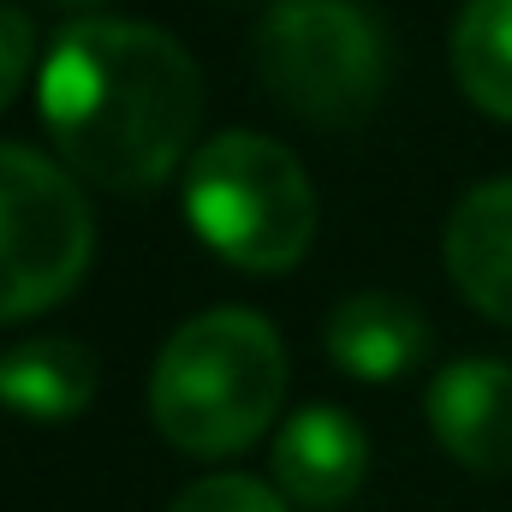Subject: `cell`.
<instances>
[{"instance_id": "cell-7", "label": "cell", "mask_w": 512, "mask_h": 512, "mask_svg": "<svg viewBox=\"0 0 512 512\" xmlns=\"http://www.w3.org/2000/svg\"><path fill=\"white\" fill-rule=\"evenodd\" d=\"M364 471H370V441L334 405H304L274 435V483L298 507H340V501H352Z\"/></svg>"}, {"instance_id": "cell-11", "label": "cell", "mask_w": 512, "mask_h": 512, "mask_svg": "<svg viewBox=\"0 0 512 512\" xmlns=\"http://www.w3.org/2000/svg\"><path fill=\"white\" fill-rule=\"evenodd\" d=\"M453 78L489 120H512V0H465L453 24Z\"/></svg>"}, {"instance_id": "cell-4", "label": "cell", "mask_w": 512, "mask_h": 512, "mask_svg": "<svg viewBox=\"0 0 512 512\" xmlns=\"http://www.w3.org/2000/svg\"><path fill=\"white\" fill-rule=\"evenodd\" d=\"M256 72L292 120L346 131L382 102L387 42L358 0H274L256 24Z\"/></svg>"}, {"instance_id": "cell-14", "label": "cell", "mask_w": 512, "mask_h": 512, "mask_svg": "<svg viewBox=\"0 0 512 512\" xmlns=\"http://www.w3.org/2000/svg\"><path fill=\"white\" fill-rule=\"evenodd\" d=\"M72 6H84V0H72Z\"/></svg>"}, {"instance_id": "cell-2", "label": "cell", "mask_w": 512, "mask_h": 512, "mask_svg": "<svg viewBox=\"0 0 512 512\" xmlns=\"http://www.w3.org/2000/svg\"><path fill=\"white\" fill-rule=\"evenodd\" d=\"M286 399L280 334L256 310H203L161 346L149 370V417L191 459L245 453Z\"/></svg>"}, {"instance_id": "cell-6", "label": "cell", "mask_w": 512, "mask_h": 512, "mask_svg": "<svg viewBox=\"0 0 512 512\" xmlns=\"http://www.w3.org/2000/svg\"><path fill=\"white\" fill-rule=\"evenodd\" d=\"M435 441L477 477H512V364L459 358L429 382Z\"/></svg>"}, {"instance_id": "cell-8", "label": "cell", "mask_w": 512, "mask_h": 512, "mask_svg": "<svg viewBox=\"0 0 512 512\" xmlns=\"http://www.w3.org/2000/svg\"><path fill=\"white\" fill-rule=\"evenodd\" d=\"M441 256L453 286L471 298V310L512 328V179L471 185L459 197L441 233Z\"/></svg>"}, {"instance_id": "cell-10", "label": "cell", "mask_w": 512, "mask_h": 512, "mask_svg": "<svg viewBox=\"0 0 512 512\" xmlns=\"http://www.w3.org/2000/svg\"><path fill=\"white\" fill-rule=\"evenodd\" d=\"M96 382H102L96 352L66 334L24 340L0 358V405L30 423H72L78 411H90Z\"/></svg>"}, {"instance_id": "cell-1", "label": "cell", "mask_w": 512, "mask_h": 512, "mask_svg": "<svg viewBox=\"0 0 512 512\" xmlns=\"http://www.w3.org/2000/svg\"><path fill=\"white\" fill-rule=\"evenodd\" d=\"M42 126L60 161L120 197L155 191L203 120L197 60L155 24L137 18H78L54 36L42 60Z\"/></svg>"}, {"instance_id": "cell-12", "label": "cell", "mask_w": 512, "mask_h": 512, "mask_svg": "<svg viewBox=\"0 0 512 512\" xmlns=\"http://www.w3.org/2000/svg\"><path fill=\"white\" fill-rule=\"evenodd\" d=\"M167 512H286V501H280L268 483H256V477L221 471V477L191 483V489H185Z\"/></svg>"}, {"instance_id": "cell-5", "label": "cell", "mask_w": 512, "mask_h": 512, "mask_svg": "<svg viewBox=\"0 0 512 512\" xmlns=\"http://www.w3.org/2000/svg\"><path fill=\"white\" fill-rule=\"evenodd\" d=\"M96 256V221L72 167L0 143V322L54 310Z\"/></svg>"}, {"instance_id": "cell-9", "label": "cell", "mask_w": 512, "mask_h": 512, "mask_svg": "<svg viewBox=\"0 0 512 512\" xmlns=\"http://www.w3.org/2000/svg\"><path fill=\"white\" fill-rule=\"evenodd\" d=\"M423 352H429V322L393 292L340 298L328 316V358L358 382H399L423 364Z\"/></svg>"}, {"instance_id": "cell-13", "label": "cell", "mask_w": 512, "mask_h": 512, "mask_svg": "<svg viewBox=\"0 0 512 512\" xmlns=\"http://www.w3.org/2000/svg\"><path fill=\"white\" fill-rule=\"evenodd\" d=\"M30 48H36V30L18 6H0V114L18 102L24 90V72H30Z\"/></svg>"}, {"instance_id": "cell-3", "label": "cell", "mask_w": 512, "mask_h": 512, "mask_svg": "<svg viewBox=\"0 0 512 512\" xmlns=\"http://www.w3.org/2000/svg\"><path fill=\"white\" fill-rule=\"evenodd\" d=\"M185 221L221 262L286 274L316 239V191L286 143L221 131L185 161Z\"/></svg>"}]
</instances>
